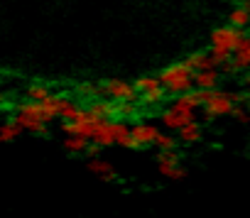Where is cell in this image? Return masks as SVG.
I'll return each instance as SVG.
<instances>
[{
	"label": "cell",
	"mask_w": 250,
	"mask_h": 218,
	"mask_svg": "<svg viewBox=\"0 0 250 218\" xmlns=\"http://www.w3.org/2000/svg\"><path fill=\"white\" fill-rule=\"evenodd\" d=\"M243 37H245V32H243L240 27L230 25V22L211 30V35H208L211 47H208V52L213 54V59H216L218 66H221L226 59H230V54H235V49L240 47Z\"/></svg>",
	"instance_id": "6da1fadb"
},
{
	"label": "cell",
	"mask_w": 250,
	"mask_h": 218,
	"mask_svg": "<svg viewBox=\"0 0 250 218\" xmlns=\"http://www.w3.org/2000/svg\"><path fill=\"white\" fill-rule=\"evenodd\" d=\"M160 79H162V86L169 91V96H179L196 86V69L187 59H182V61L167 64L160 71Z\"/></svg>",
	"instance_id": "7a4b0ae2"
},
{
	"label": "cell",
	"mask_w": 250,
	"mask_h": 218,
	"mask_svg": "<svg viewBox=\"0 0 250 218\" xmlns=\"http://www.w3.org/2000/svg\"><path fill=\"white\" fill-rule=\"evenodd\" d=\"M233 108H235V103H233V98H230V91H226V88H211V91H206L204 116H206L208 123L230 116Z\"/></svg>",
	"instance_id": "3957f363"
},
{
	"label": "cell",
	"mask_w": 250,
	"mask_h": 218,
	"mask_svg": "<svg viewBox=\"0 0 250 218\" xmlns=\"http://www.w3.org/2000/svg\"><path fill=\"white\" fill-rule=\"evenodd\" d=\"M157 169L165 179L172 181H184L187 179V167L179 164V152L177 150H160L157 152Z\"/></svg>",
	"instance_id": "277c9868"
},
{
	"label": "cell",
	"mask_w": 250,
	"mask_h": 218,
	"mask_svg": "<svg viewBox=\"0 0 250 218\" xmlns=\"http://www.w3.org/2000/svg\"><path fill=\"white\" fill-rule=\"evenodd\" d=\"M101 86H103V93L108 98H113L115 103H120V100H138L135 83H128L123 79H105V81H101Z\"/></svg>",
	"instance_id": "5b68a950"
},
{
	"label": "cell",
	"mask_w": 250,
	"mask_h": 218,
	"mask_svg": "<svg viewBox=\"0 0 250 218\" xmlns=\"http://www.w3.org/2000/svg\"><path fill=\"white\" fill-rule=\"evenodd\" d=\"M194 118H196V111H187V108H177V105H169L167 111H160L162 128L165 130H172V133H177L179 128H184Z\"/></svg>",
	"instance_id": "8992f818"
},
{
	"label": "cell",
	"mask_w": 250,
	"mask_h": 218,
	"mask_svg": "<svg viewBox=\"0 0 250 218\" xmlns=\"http://www.w3.org/2000/svg\"><path fill=\"white\" fill-rule=\"evenodd\" d=\"M133 138H135V142H138V150H143V147H147V145H155L157 142V135L162 133L157 125H152V123H145V120H135L133 123Z\"/></svg>",
	"instance_id": "52a82bcc"
},
{
	"label": "cell",
	"mask_w": 250,
	"mask_h": 218,
	"mask_svg": "<svg viewBox=\"0 0 250 218\" xmlns=\"http://www.w3.org/2000/svg\"><path fill=\"white\" fill-rule=\"evenodd\" d=\"M204 100H206V91L196 86V88H189V91L174 96L172 105H177V108H187V111H196V108H204Z\"/></svg>",
	"instance_id": "ba28073f"
},
{
	"label": "cell",
	"mask_w": 250,
	"mask_h": 218,
	"mask_svg": "<svg viewBox=\"0 0 250 218\" xmlns=\"http://www.w3.org/2000/svg\"><path fill=\"white\" fill-rule=\"evenodd\" d=\"M25 133H32V135H37V138H47L49 135V123H44V120H37V118H30V116H25V113H20V111H15V116H10Z\"/></svg>",
	"instance_id": "9c48e42d"
},
{
	"label": "cell",
	"mask_w": 250,
	"mask_h": 218,
	"mask_svg": "<svg viewBox=\"0 0 250 218\" xmlns=\"http://www.w3.org/2000/svg\"><path fill=\"white\" fill-rule=\"evenodd\" d=\"M177 138H179L182 145H196V142L204 140V128H201V123L194 118V120H189L184 128L177 130Z\"/></svg>",
	"instance_id": "30bf717a"
},
{
	"label": "cell",
	"mask_w": 250,
	"mask_h": 218,
	"mask_svg": "<svg viewBox=\"0 0 250 218\" xmlns=\"http://www.w3.org/2000/svg\"><path fill=\"white\" fill-rule=\"evenodd\" d=\"M221 79H223V74H221V69H218V66L196 71V86H199V88H204V91L218 88V86H221Z\"/></svg>",
	"instance_id": "8fae6325"
},
{
	"label": "cell",
	"mask_w": 250,
	"mask_h": 218,
	"mask_svg": "<svg viewBox=\"0 0 250 218\" xmlns=\"http://www.w3.org/2000/svg\"><path fill=\"white\" fill-rule=\"evenodd\" d=\"M74 93L79 96V100H86V103H91V100L105 96V93H103V86H101V83H91V81H79V83L74 86Z\"/></svg>",
	"instance_id": "7c38bea8"
},
{
	"label": "cell",
	"mask_w": 250,
	"mask_h": 218,
	"mask_svg": "<svg viewBox=\"0 0 250 218\" xmlns=\"http://www.w3.org/2000/svg\"><path fill=\"white\" fill-rule=\"evenodd\" d=\"M115 116L123 120H140L143 111H140V100H120L115 103Z\"/></svg>",
	"instance_id": "4fadbf2b"
},
{
	"label": "cell",
	"mask_w": 250,
	"mask_h": 218,
	"mask_svg": "<svg viewBox=\"0 0 250 218\" xmlns=\"http://www.w3.org/2000/svg\"><path fill=\"white\" fill-rule=\"evenodd\" d=\"M88 113L96 118H113L115 116V100L113 98H96L88 103Z\"/></svg>",
	"instance_id": "5bb4252c"
},
{
	"label": "cell",
	"mask_w": 250,
	"mask_h": 218,
	"mask_svg": "<svg viewBox=\"0 0 250 218\" xmlns=\"http://www.w3.org/2000/svg\"><path fill=\"white\" fill-rule=\"evenodd\" d=\"M167 98H172L169 96V91L165 88V86H160V88H152V91H145L143 96H138V100H140V105H145V108H160Z\"/></svg>",
	"instance_id": "9a60e30c"
},
{
	"label": "cell",
	"mask_w": 250,
	"mask_h": 218,
	"mask_svg": "<svg viewBox=\"0 0 250 218\" xmlns=\"http://www.w3.org/2000/svg\"><path fill=\"white\" fill-rule=\"evenodd\" d=\"M187 61H189V64H191L196 71L218 66V64H216V59H213V54H211V52H204V49H196V52H191V54L187 57Z\"/></svg>",
	"instance_id": "2e32d148"
},
{
	"label": "cell",
	"mask_w": 250,
	"mask_h": 218,
	"mask_svg": "<svg viewBox=\"0 0 250 218\" xmlns=\"http://www.w3.org/2000/svg\"><path fill=\"white\" fill-rule=\"evenodd\" d=\"M88 145H91V140L83 138V135H66L64 138V150L71 152V155H86Z\"/></svg>",
	"instance_id": "e0dca14e"
},
{
	"label": "cell",
	"mask_w": 250,
	"mask_h": 218,
	"mask_svg": "<svg viewBox=\"0 0 250 218\" xmlns=\"http://www.w3.org/2000/svg\"><path fill=\"white\" fill-rule=\"evenodd\" d=\"M22 96H25V98H30V100H47V98L52 96V91H49V86H47V83L32 81V83H27V86H25Z\"/></svg>",
	"instance_id": "ac0fdd59"
},
{
	"label": "cell",
	"mask_w": 250,
	"mask_h": 218,
	"mask_svg": "<svg viewBox=\"0 0 250 218\" xmlns=\"http://www.w3.org/2000/svg\"><path fill=\"white\" fill-rule=\"evenodd\" d=\"M228 22H230V25H235V27H240V30L250 27V10H248L245 5L233 8V10L228 13Z\"/></svg>",
	"instance_id": "d6986e66"
},
{
	"label": "cell",
	"mask_w": 250,
	"mask_h": 218,
	"mask_svg": "<svg viewBox=\"0 0 250 218\" xmlns=\"http://www.w3.org/2000/svg\"><path fill=\"white\" fill-rule=\"evenodd\" d=\"M233 59L238 61V66H240L243 71L250 69V35L243 37V42H240V47L235 49V57H233Z\"/></svg>",
	"instance_id": "ffe728a7"
},
{
	"label": "cell",
	"mask_w": 250,
	"mask_h": 218,
	"mask_svg": "<svg viewBox=\"0 0 250 218\" xmlns=\"http://www.w3.org/2000/svg\"><path fill=\"white\" fill-rule=\"evenodd\" d=\"M22 133H25V130H22L13 118H8V120L3 123V128H0V140H3V142H13V140H18Z\"/></svg>",
	"instance_id": "44dd1931"
},
{
	"label": "cell",
	"mask_w": 250,
	"mask_h": 218,
	"mask_svg": "<svg viewBox=\"0 0 250 218\" xmlns=\"http://www.w3.org/2000/svg\"><path fill=\"white\" fill-rule=\"evenodd\" d=\"M160 86H162L160 74H143V76H138V79H135V88H138L140 93L152 91V88H160Z\"/></svg>",
	"instance_id": "7402d4cb"
},
{
	"label": "cell",
	"mask_w": 250,
	"mask_h": 218,
	"mask_svg": "<svg viewBox=\"0 0 250 218\" xmlns=\"http://www.w3.org/2000/svg\"><path fill=\"white\" fill-rule=\"evenodd\" d=\"M86 167H88V172L98 174V179H101V177H105V174H110V172H115V169H113V164H110V162H105V159H101V157H88Z\"/></svg>",
	"instance_id": "603a6c76"
},
{
	"label": "cell",
	"mask_w": 250,
	"mask_h": 218,
	"mask_svg": "<svg viewBox=\"0 0 250 218\" xmlns=\"http://www.w3.org/2000/svg\"><path fill=\"white\" fill-rule=\"evenodd\" d=\"M218 69H221V74H223V76H228V79H235V76H238V74L243 71V69L238 66V61H235L233 57H230V59H226V61H223V64L218 66Z\"/></svg>",
	"instance_id": "cb8c5ba5"
},
{
	"label": "cell",
	"mask_w": 250,
	"mask_h": 218,
	"mask_svg": "<svg viewBox=\"0 0 250 218\" xmlns=\"http://www.w3.org/2000/svg\"><path fill=\"white\" fill-rule=\"evenodd\" d=\"M177 140H179V138H172V135H167V133L162 130V133L157 135V142H155V145H157V150H177Z\"/></svg>",
	"instance_id": "d4e9b609"
},
{
	"label": "cell",
	"mask_w": 250,
	"mask_h": 218,
	"mask_svg": "<svg viewBox=\"0 0 250 218\" xmlns=\"http://www.w3.org/2000/svg\"><path fill=\"white\" fill-rule=\"evenodd\" d=\"M230 98L235 105H248L250 103V93L248 91H230Z\"/></svg>",
	"instance_id": "484cf974"
},
{
	"label": "cell",
	"mask_w": 250,
	"mask_h": 218,
	"mask_svg": "<svg viewBox=\"0 0 250 218\" xmlns=\"http://www.w3.org/2000/svg\"><path fill=\"white\" fill-rule=\"evenodd\" d=\"M243 81H245V86H248V88H250V69H248V74H245V76H243Z\"/></svg>",
	"instance_id": "4316f807"
},
{
	"label": "cell",
	"mask_w": 250,
	"mask_h": 218,
	"mask_svg": "<svg viewBox=\"0 0 250 218\" xmlns=\"http://www.w3.org/2000/svg\"><path fill=\"white\" fill-rule=\"evenodd\" d=\"M240 5H245V8L250 10V0H240Z\"/></svg>",
	"instance_id": "83f0119b"
}]
</instances>
